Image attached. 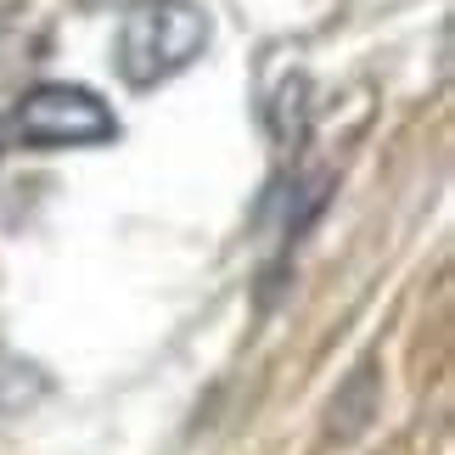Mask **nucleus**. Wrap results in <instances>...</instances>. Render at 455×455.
Listing matches in <instances>:
<instances>
[{"label":"nucleus","instance_id":"2","mask_svg":"<svg viewBox=\"0 0 455 455\" xmlns=\"http://www.w3.org/2000/svg\"><path fill=\"white\" fill-rule=\"evenodd\" d=\"M12 135L23 147H108L118 141V113L84 84H34L12 108Z\"/></svg>","mask_w":455,"mask_h":455},{"label":"nucleus","instance_id":"1","mask_svg":"<svg viewBox=\"0 0 455 455\" xmlns=\"http://www.w3.org/2000/svg\"><path fill=\"white\" fill-rule=\"evenodd\" d=\"M208 51V17L191 0H141L118 23V79L130 91H157L174 74H186Z\"/></svg>","mask_w":455,"mask_h":455},{"label":"nucleus","instance_id":"4","mask_svg":"<svg viewBox=\"0 0 455 455\" xmlns=\"http://www.w3.org/2000/svg\"><path fill=\"white\" fill-rule=\"evenodd\" d=\"M0 152H6V124H0Z\"/></svg>","mask_w":455,"mask_h":455},{"label":"nucleus","instance_id":"3","mask_svg":"<svg viewBox=\"0 0 455 455\" xmlns=\"http://www.w3.org/2000/svg\"><path fill=\"white\" fill-rule=\"evenodd\" d=\"M382 411V377H377V360H360L355 371L338 382V394H331L326 405V439L338 444H355L365 427H371V416Z\"/></svg>","mask_w":455,"mask_h":455}]
</instances>
